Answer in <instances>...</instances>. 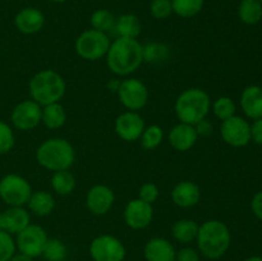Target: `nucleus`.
Here are the masks:
<instances>
[{
	"label": "nucleus",
	"mask_w": 262,
	"mask_h": 261,
	"mask_svg": "<svg viewBox=\"0 0 262 261\" xmlns=\"http://www.w3.org/2000/svg\"><path fill=\"white\" fill-rule=\"evenodd\" d=\"M251 209L256 217L262 220V191L257 192L251 201Z\"/></svg>",
	"instance_id": "obj_40"
},
{
	"label": "nucleus",
	"mask_w": 262,
	"mask_h": 261,
	"mask_svg": "<svg viewBox=\"0 0 262 261\" xmlns=\"http://www.w3.org/2000/svg\"><path fill=\"white\" fill-rule=\"evenodd\" d=\"M50 2H53V3H66L67 0H50Z\"/></svg>",
	"instance_id": "obj_45"
},
{
	"label": "nucleus",
	"mask_w": 262,
	"mask_h": 261,
	"mask_svg": "<svg viewBox=\"0 0 262 261\" xmlns=\"http://www.w3.org/2000/svg\"><path fill=\"white\" fill-rule=\"evenodd\" d=\"M238 15L246 25H256L262 18V4L258 0H242L238 8Z\"/></svg>",
	"instance_id": "obj_26"
},
{
	"label": "nucleus",
	"mask_w": 262,
	"mask_h": 261,
	"mask_svg": "<svg viewBox=\"0 0 262 261\" xmlns=\"http://www.w3.org/2000/svg\"><path fill=\"white\" fill-rule=\"evenodd\" d=\"M159 188L156 184L147 182V183H143L141 186L140 192H138V199H141L142 201L148 202V204L152 205V202H155L159 197Z\"/></svg>",
	"instance_id": "obj_37"
},
{
	"label": "nucleus",
	"mask_w": 262,
	"mask_h": 261,
	"mask_svg": "<svg viewBox=\"0 0 262 261\" xmlns=\"http://www.w3.org/2000/svg\"><path fill=\"white\" fill-rule=\"evenodd\" d=\"M27 205L30 211L37 216H48L55 209V200L49 192L37 191L31 194Z\"/></svg>",
	"instance_id": "obj_22"
},
{
	"label": "nucleus",
	"mask_w": 262,
	"mask_h": 261,
	"mask_svg": "<svg viewBox=\"0 0 262 261\" xmlns=\"http://www.w3.org/2000/svg\"><path fill=\"white\" fill-rule=\"evenodd\" d=\"M143 61V46L137 38L119 37L110 44L106 64L117 76H129L137 71Z\"/></svg>",
	"instance_id": "obj_1"
},
{
	"label": "nucleus",
	"mask_w": 262,
	"mask_h": 261,
	"mask_svg": "<svg viewBox=\"0 0 262 261\" xmlns=\"http://www.w3.org/2000/svg\"><path fill=\"white\" fill-rule=\"evenodd\" d=\"M197 138L199 135L194 125L187 123H179L174 125L169 132V142L177 151H188L197 142Z\"/></svg>",
	"instance_id": "obj_18"
},
{
	"label": "nucleus",
	"mask_w": 262,
	"mask_h": 261,
	"mask_svg": "<svg viewBox=\"0 0 262 261\" xmlns=\"http://www.w3.org/2000/svg\"><path fill=\"white\" fill-rule=\"evenodd\" d=\"M251 140L262 145V119H256L251 124Z\"/></svg>",
	"instance_id": "obj_39"
},
{
	"label": "nucleus",
	"mask_w": 262,
	"mask_h": 261,
	"mask_svg": "<svg viewBox=\"0 0 262 261\" xmlns=\"http://www.w3.org/2000/svg\"><path fill=\"white\" fill-rule=\"evenodd\" d=\"M15 241L12 234L0 230V261H9L15 255Z\"/></svg>",
	"instance_id": "obj_34"
},
{
	"label": "nucleus",
	"mask_w": 262,
	"mask_h": 261,
	"mask_svg": "<svg viewBox=\"0 0 262 261\" xmlns=\"http://www.w3.org/2000/svg\"><path fill=\"white\" fill-rule=\"evenodd\" d=\"M241 106L250 119H262V87L256 84L246 87L241 96Z\"/></svg>",
	"instance_id": "obj_19"
},
{
	"label": "nucleus",
	"mask_w": 262,
	"mask_h": 261,
	"mask_svg": "<svg viewBox=\"0 0 262 261\" xmlns=\"http://www.w3.org/2000/svg\"><path fill=\"white\" fill-rule=\"evenodd\" d=\"M154 217L152 205L141 199L130 200L124 209V222L132 229H145L151 224Z\"/></svg>",
	"instance_id": "obj_13"
},
{
	"label": "nucleus",
	"mask_w": 262,
	"mask_h": 261,
	"mask_svg": "<svg viewBox=\"0 0 262 261\" xmlns=\"http://www.w3.org/2000/svg\"><path fill=\"white\" fill-rule=\"evenodd\" d=\"M205 0H171L173 13L182 18H192L204 8Z\"/></svg>",
	"instance_id": "obj_28"
},
{
	"label": "nucleus",
	"mask_w": 262,
	"mask_h": 261,
	"mask_svg": "<svg viewBox=\"0 0 262 261\" xmlns=\"http://www.w3.org/2000/svg\"><path fill=\"white\" fill-rule=\"evenodd\" d=\"M30 212L23 206H9V209L3 212L4 230L9 234H18L30 225Z\"/></svg>",
	"instance_id": "obj_21"
},
{
	"label": "nucleus",
	"mask_w": 262,
	"mask_h": 261,
	"mask_svg": "<svg viewBox=\"0 0 262 261\" xmlns=\"http://www.w3.org/2000/svg\"><path fill=\"white\" fill-rule=\"evenodd\" d=\"M211 107V100L209 94L202 89L192 87L182 92L176 101V114L181 123L197 124L205 119Z\"/></svg>",
	"instance_id": "obj_5"
},
{
	"label": "nucleus",
	"mask_w": 262,
	"mask_h": 261,
	"mask_svg": "<svg viewBox=\"0 0 262 261\" xmlns=\"http://www.w3.org/2000/svg\"><path fill=\"white\" fill-rule=\"evenodd\" d=\"M110 38L106 33L96 30L82 32L76 40V53L84 60L95 61L106 56L110 48Z\"/></svg>",
	"instance_id": "obj_6"
},
{
	"label": "nucleus",
	"mask_w": 262,
	"mask_h": 261,
	"mask_svg": "<svg viewBox=\"0 0 262 261\" xmlns=\"http://www.w3.org/2000/svg\"><path fill=\"white\" fill-rule=\"evenodd\" d=\"M201 199V189L194 182L183 181L176 184L171 191V200L174 204L183 209L193 207Z\"/></svg>",
	"instance_id": "obj_16"
},
{
	"label": "nucleus",
	"mask_w": 262,
	"mask_h": 261,
	"mask_svg": "<svg viewBox=\"0 0 262 261\" xmlns=\"http://www.w3.org/2000/svg\"><path fill=\"white\" fill-rule=\"evenodd\" d=\"M169 55V48L164 44H147L143 46V60L148 63H158V61L165 60Z\"/></svg>",
	"instance_id": "obj_33"
},
{
	"label": "nucleus",
	"mask_w": 262,
	"mask_h": 261,
	"mask_svg": "<svg viewBox=\"0 0 262 261\" xmlns=\"http://www.w3.org/2000/svg\"><path fill=\"white\" fill-rule=\"evenodd\" d=\"M164 137V132L161 129V127L159 125L152 124L150 127L145 128L141 135V145L146 150H154V148L158 147L161 143Z\"/></svg>",
	"instance_id": "obj_31"
},
{
	"label": "nucleus",
	"mask_w": 262,
	"mask_h": 261,
	"mask_svg": "<svg viewBox=\"0 0 262 261\" xmlns=\"http://www.w3.org/2000/svg\"><path fill=\"white\" fill-rule=\"evenodd\" d=\"M51 187L60 196H67L76 188V178L69 170L54 171L51 177Z\"/></svg>",
	"instance_id": "obj_27"
},
{
	"label": "nucleus",
	"mask_w": 262,
	"mask_h": 261,
	"mask_svg": "<svg viewBox=\"0 0 262 261\" xmlns=\"http://www.w3.org/2000/svg\"><path fill=\"white\" fill-rule=\"evenodd\" d=\"M0 230H4V224H3V212H0Z\"/></svg>",
	"instance_id": "obj_44"
},
{
	"label": "nucleus",
	"mask_w": 262,
	"mask_h": 261,
	"mask_svg": "<svg viewBox=\"0 0 262 261\" xmlns=\"http://www.w3.org/2000/svg\"><path fill=\"white\" fill-rule=\"evenodd\" d=\"M199 227L200 225L194 220L181 219L174 223L171 234L179 243H191L192 241L196 240Z\"/></svg>",
	"instance_id": "obj_25"
},
{
	"label": "nucleus",
	"mask_w": 262,
	"mask_h": 261,
	"mask_svg": "<svg viewBox=\"0 0 262 261\" xmlns=\"http://www.w3.org/2000/svg\"><path fill=\"white\" fill-rule=\"evenodd\" d=\"M14 146V133L7 123L0 120V155L8 154Z\"/></svg>",
	"instance_id": "obj_36"
},
{
	"label": "nucleus",
	"mask_w": 262,
	"mask_h": 261,
	"mask_svg": "<svg viewBox=\"0 0 262 261\" xmlns=\"http://www.w3.org/2000/svg\"><path fill=\"white\" fill-rule=\"evenodd\" d=\"M67 120V113L63 105L59 102H54V104L45 105L42 107V113H41V122L45 124V127L50 128V129H58V128L63 127L64 123Z\"/></svg>",
	"instance_id": "obj_23"
},
{
	"label": "nucleus",
	"mask_w": 262,
	"mask_h": 261,
	"mask_svg": "<svg viewBox=\"0 0 262 261\" xmlns=\"http://www.w3.org/2000/svg\"><path fill=\"white\" fill-rule=\"evenodd\" d=\"M42 107L33 100H25L14 106L12 112V123L19 130H30L41 122Z\"/></svg>",
	"instance_id": "obj_12"
},
{
	"label": "nucleus",
	"mask_w": 262,
	"mask_h": 261,
	"mask_svg": "<svg viewBox=\"0 0 262 261\" xmlns=\"http://www.w3.org/2000/svg\"><path fill=\"white\" fill-rule=\"evenodd\" d=\"M73 146L66 138H50L38 146L36 160L42 168L51 171L69 170L74 163Z\"/></svg>",
	"instance_id": "obj_3"
},
{
	"label": "nucleus",
	"mask_w": 262,
	"mask_h": 261,
	"mask_svg": "<svg viewBox=\"0 0 262 261\" xmlns=\"http://www.w3.org/2000/svg\"><path fill=\"white\" fill-rule=\"evenodd\" d=\"M117 94L123 106L127 107L129 112L141 110L148 101L147 87L137 78H128L120 82Z\"/></svg>",
	"instance_id": "obj_9"
},
{
	"label": "nucleus",
	"mask_w": 262,
	"mask_h": 261,
	"mask_svg": "<svg viewBox=\"0 0 262 261\" xmlns=\"http://www.w3.org/2000/svg\"><path fill=\"white\" fill-rule=\"evenodd\" d=\"M150 12L156 19H165L173 13L171 0H152L150 4Z\"/></svg>",
	"instance_id": "obj_35"
},
{
	"label": "nucleus",
	"mask_w": 262,
	"mask_h": 261,
	"mask_svg": "<svg viewBox=\"0 0 262 261\" xmlns=\"http://www.w3.org/2000/svg\"><path fill=\"white\" fill-rule=\"evenodd\" d=\"M115 30L119 37L137 38L141 33V22L137 15L123 14L115 20Z\"/></svg>",
	"instance_id": "obj_24"
},
{
	"label": "nucleus",
	"mask_w": 262,
	"mask_h": 261,
	"mask_svg": "<svg viewBox=\"0 0 262 261\" xmlns=\"http://www.w3.org/2000/svg\"><path fill=\"white\" fill-rule=\"evenodd\" d=\"M42 255L48 261H63L68 255V250L61 241L50 238L43 247Z\"/></svg>",
	"instance_id": "obj_30"
},
{
	"label": "nucleus",
	"mask_w": 262,
	"mask_h": 261,
	"mask_svg": "<svg viewBox=\"0 0 262 261\" xmlns=\"http://www.w3.org/2000/svg\"><path fill=\"white\" fill-rule=\"evenodd\" d=\"M9 261H33L32 257H28V256L23 255V253H17V255L13 256Z\"/></svg>",
	"instance_id": "obj_42"
},
{
	"label": "nucleus",
	"mask_w": 262,
	"mask_h": 261,
	"mask_svg": "<svg viewBox=\"0 0 262 261\" xmlns=\"http://www.w3.org/2000/svg\"><path fill=\"white\" fill-rule=\"evenodd\" d=\"M258 2H260V3H261V4H262V0H258Z\"/></svg>",
	"instance_id": "obj_46"
},
{
	"label": "nucleus",
	"mask_w": 262,
	"mask_h": 261,
	"mask_svg": "<svg viewBox=\"0 0 262 261\" xmlns=\"http://www.w3.org/2000/svg\"><path fill=\"white\" fill-rule=\"evenodd\" d=\"M115 201L114 192L104 184H96L87 192L86 206L94 215H105L110 211Z\"/></svg>",
	"instance_id": "obj_15"
},
{
	"label": "nucleus",
	"mask_w": 262,
	"mask_h": 261,
	"mask_svg": "<svg viewBox=\"0 0 262 261\" xmlns=\"http://www.w3.org/2000/svg\"><path fill=\"white\" fill-rule=\"evenodd\" d=\"M245 261H262V257H260V256H252V257H248Z\"/></svg>",
	"instance_id": "obj_43"
},
{
	"label": "nucleus",
	"mask_w": 262,
	"mask_h": 261,
	"mask_svg": "<svg viewBox=\"0 0 262 261\" xmlns=\"http://www.w3.org/2000/svg\"><path fill=\"white\" fill-rule=\"evenodd\" d=\"M14 25L19 32L25 35H32L43 27L45 15L36 8H25L17 13L14 18Z\"/></svg>",
	"instance_id": "obj_17"
},
{
	"label": "nucleus",
	"mask_w": 262,
	"mask_h": 261,
	"mask_svg": "<svg viewBox=\"0 0 262 261\" xmlns=\"http://www.w3.org/2000/svg\"><path fill=\"white\" fill-rule=\"evenodd\" d=\"M115 20L117 18L114 17L110 10L107 9H97L92 13L91 18H90V23L92 26V30L100 31V32H109L113 30L115 26Z\"/></svg>",
	"instance_id": "obj_29"
},
{
	"label": "nucleus",
	"mask_w": 262,
	"mask_h": 261,
	"mask_svg": "<svg viewBox=\"0 0 262 261\" xmlns=\"http://www.w3.org/2000/svg\"><path fill=\"white\" fill-rule=\"evenodd\" d=\"M223 141L233 147H243L251 141V124L242 117L233 115L227 120H223L220 127Z\"/></svg>",
	"instance_id": "obj_11"
},
{
	"label": "nucleus",
	"mask_w": 262,
	"mask_h": 261,
	"mask_svg": "<svg viewBox=\"0 0 262 261\" xmlns=\"http://www.w3.org/2000/svg\"><path fill=\"white\" fill-rule=\"evenodd\" d=\"M145 128V120L136 112H125L115 119V132L127 142L140 140Z\"/></svg>",
	"instance_id": "obj_14"
},
{
	"label": "nucleus",
	"mask_w": 262,
	"mask_h": 261,
	"mask_svg": "<svg viewBox=\"0 0 262 261\" xmlns=\"http://www.w3.org/2000/svg\"><path fill=\"white\" fill-rule=\"evenodd\" d=\"M90 255L94 261H123L125 257V248L122 241L117 237L102 234L91 242Z\"/></svg>",
	"instance_id": "obj_10"
},
{
	"label": "nucleus",
	"mask_w": 262,
	"mask_h": 261,
	"mask_svg": "<svg viewBox=\"0 0 262 261\" xmlns=\"http://www.w3.org/2000/svg\"><path fill=\"white\" fill-rule=\"evenodd\" d=\"M48 240V234L42 227L30 224L18 233L17 238H15V246H17L19 253L33 258L42 255L43 247H45Z\"/></svg>",
	"instance_id": "obj_8"
},
{
	"label": "nucleus",
	"mask_w": 262,
	"mask_h": 261,
	"mask_svg": "<svg viewBox=\"0 0 262 261\" xmlns=\"http://www.w3.org/2000/svg\"><path fill=\"white\" fill-rule=\"evenodd\" d=\"M194 128H196V132L199 136H209V135H211V132H212L211 123L206 119L200 120L197 124H194Z\"/></svg>",
	"instance_id": "obj_41"
},
{
	"label": "nucleus",
	"mask_w": 262,
	"mask_h": 261,
	"mask_svg": "<svg viewBox=\"0 0 262 261\" xmlns=\"http://www.w3.org/2000/svg\"><path fill=\"white\" fill-rule=\"evenodd\" d=\"M30 95L38 105L54 104L66 95L67 84L63 77L53 69H43L31 78Z\"/></svg>",
	"instance_id": "obj_4"
},
{
	"label": "nucleus",
	"mask_w": 262,
	"mask_h": 261,
	"mask_svg": "<svg viewBox=\"0 0 262 261\" xmlns=\"http://www.w3.org/2000/svg\"><path fill=\"white\" fill-rule=\"evenodd\" d=\"M32 194L27 179L17 174H8L0 181V199L8 206H25Z\"/></svg>",
	"instance_id": "obj_7"
},
{
	"label": "nucleus",
	"mask_w": 262,
	"mask_h": 261,
	"mask_svg": "<svg viewBox=\"0 0 262 261\" xmlns=\"http://www.w3.org/2000/svg\"><path fill=\"white\" fill-rule=\"evenodd\" d=\"M196 241L200 252L205 257L217 260L229 250L232 235L225 223L212 219L200 225Z\"/></svg>",
	"instance_id": "obj_2"
},
{
	"label": "nucleus",
	"mask_w": 262,
	"mask_h": 261,
	"mask_svg": "<svg viewBox=\"0 0 262 261\" xmlns=\"http://www.w3.org/2000/svg\"><path fill=\"white\" fill-rule=\"evenodd\" d=\"M145 258L147 261H176L174 246L165 238H151L145 246Z\"/></svg>",
	"instance_id": "obj_20"
},
{
	"label": "nucleus",
	"mask_w": 262,
	"mask_h": 261,
	"mask_svg": "<svg viewBox=\"0 0 262 261\" xmlns=\"http://www.w3.org/2000/svg\"><path fill=\"white\" fill-rule=\"evenodd\" d=\"M176 261H200V255L194 248L184 247L176 253Z\"/></svg>",
	"instance_id": "obj_38"
},
{
	"label": "nucleus",
	"mask_w": 262,
	"mask_h": 261,
	"mask_svg": "<svg viewBox=\"0 0 262 261\" xmlns=\"http://www.w3.org/2000/svg\"><path fill=\"white\" fill-rule=\"evenodd\" d=\"M235 109H237L235 102L228 96L219 97L212 104V112H214L215 117L220 120H227L235 115Z\"/></svg>",
	"instance_id": "obj_32"
}]
</instances>
